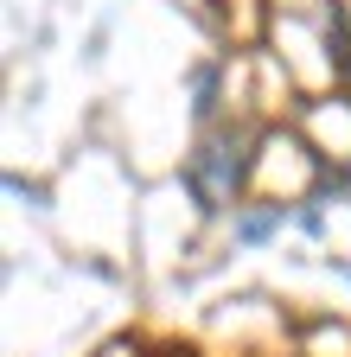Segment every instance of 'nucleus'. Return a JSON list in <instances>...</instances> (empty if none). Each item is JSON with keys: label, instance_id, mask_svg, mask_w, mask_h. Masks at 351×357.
<instances>
[{"label": "nucleus", "instance_id": "7ed1b4c3", "mask_svg": "<svg viewBox=\"0 0 351 357\" xmlns=\"http://www.w3.org/2000/svg\"><path fill=\"white\" fill-rule=\"evenodd\" d=\"M211 109H217V77L198 70V115H211Z\"/></svg>", "mask_w": 351, "mask_h": 357}, {"label": "nucleus", "instance_id": "f03ea898", "mask_svg": "<svg viewBox=\"0 0 351 357\" xmlns=\"http://www.w3.org/2000/svg\"><path fill=\"white\" fill-rule=\"evenodd\" d=\"M275 230H281V204H275V211H255V217L237 223V236H243V243H269Z\"/></svg>", "mask_w": 351, "mask_h": 357}, {"label": "nucleus", "instance_id": "f257e3e1", "mask_svg": "<svg viewBox=\"0 0 351 357\" xmlns=\"http://www.w3.org/2000/svg\"><path fill=\"white\" fill-rule=\"evenodd\" d=\"M255 141L243 128H217V134H204L198 141V153L186 160V192L198 198V211H224L237 192H243V178H249V166H255V153H249Z\"/></svg>", "mask_w": 351, "mask_h": 357}]
</instances>
